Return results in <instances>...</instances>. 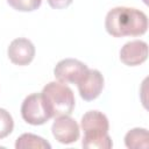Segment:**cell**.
Segmentation results:
<instances>
[{"mask_svg":"<svg viewBox=\"0 0 149 149\" xmlns=\"http://www.w3.org/2000/svg\"><path fill=\"white\" fill-rule=\"evenodd\" d=\"M125 144L129 149H147L149 147L148 130L146 128H133L125 136Z\"/></svg>","mask_w":149,"mask_h":149,"instance_id":"30bf717a","label":"cell"},{"mask_svg":"<svg viewBox=\"0 0 149 149\" xmlns=\"http://www.w3.org/2000/svg\"><path fill=\"white\" fill-rule=\"evenodd\" d=\"M14 128V121L9 112L5 108H0V139L8 136Z\"/></svg>","mask_w":149,"mask_h":149,"instance_id":"7c38bea8","label":"cell"},{"mask_svg":"<svg viewBox=\"0 0 149 149\" xmlns=\"http://www.w3.org/2000/svg\"><path fill=\"white\" fill-rule=\"evenodd\" d=\"M41 93L51 118L70 115L72 113L76 102L74 95L72 90L65 84L50 81L43 87Z\"/></svg>","mask_w":149,"mask_h":149,"instance_id":"3957f363","label":"cell"},{"mask_svg":"<svg viewBox=\"0 0 149 149\" xmlns=\"http://www.w3.org/2000/svg\"><path fill=\"white\" fill-rule=\"evenodd\" d=\"M84 130L83 147L90 149H108L113 147V142L108 135L109 123L107 116L99 111L86 112L80 121Z\"/></svg>","mask_w":149,"mask_h":149,"instance_id":"7a4b0ae2","label":"cell"},{"mask_svg":"<svg viewBox=\"0 0 149 149\" xmlns=\"http://www.w3.org/2000/svg\"><path fill=\"white\" fill-rule=\"evenodd\" d=\"M7 2L10 7H13L16 10L31 12L41 6L42 0H7Z\"/></svg>","mask_w":149,"mask_h":149,"instance_id":"4fadbf2b","label":"cell"},{"mask_svg":"<svg viewBox=\"0 0 149 149\" xmlns=\"http://www.w3.org/2000/svg\"><path fill=\"white\" fill-rule=\"evenodd\" d=\"M48 3L55 8V9H62V8H66L68 6L71 5L72 0H47Z\"/></svg>","mask_w":149,"mask_h":149,"instance_id":"5bb4252c","label":"cell"},{"mask_svg":"<svg viewBox=\"0 0 149 149\" xmlns=\"http://www.w3.org/2000/svg\"><path fill=\"white\" fill-rule=\"evenodd\" d=\"M7 54L12 63L16 65H28L34 59L35 47L28 38L20 37L10 42Z\"/></svg>","mask_w":149,"mask_h":149,"instance_id":"ba28073f","label":"cell"},{"mask_svg":"<svg viewBox=\"0 0 149 149\" xmlns=\"http://www.w3.org/2000/svg\"><path fill=\"white\" fill-rule=\"evenodd\" d=\"M105 28L114 37L140 36L148 29V17L136 8L115 7L107 13Z\"/></svg>","mask_w":149,"mask_h":149,"instance_id":"6da1fadb","label":"cell"},{"mask_svg":"<svg viewBox=\"0 0 149 149\" xmlns=\"http://www.w3.org/2000/svg\"><path fill=\"white\" fill-rule=\"evenodd\" d=\"M148 58V44L144 41L135 40L127 42L120 50V59L128 66L140 65Z\"/></svg>","mask_w":149,"mask_h":149,"instance_id":"9c48e42d","label":"cell"},{"mask_svg":"<svg viewBox=\"0 0 149 149\" xmlns=\"http://www.w3.org/2000/svg\"><path fill=\"white\" fill-rule=\"evenodd\" d=\"M87 70V65L83 62L73 58H65L56 64L54 74L62 84H77Z\"/></svg>","mask_w":149,"mask_h":149,"instance_id":"5b68a950","label":"cell"},{"mask_svg":"<svg viewBox=\"0 0 149 149\" xmlns=\"http://www.w3.org/2000/svg\"><path fill=\"white\" fill-rule=\"evenodd\" d=\"M51 132L54 137L64 144L73 143L79 139V126L69 115L57 116L52 123Z\"/></svg>","mask_w":149,"mask_h":149,"instance_id":"52a82bcc","label":"cell"},{"mask_svg":"<svg viewBox=\"0 0 149 149\" xmlns=\"http://www.w3.org/2000/svg\"><path fill=\"white\" fill-rule=\"evenodd\" d=\"M16 149H50L51 146L43 137L35 134L26 133L17 137L15 142Z\"/></svg>","mask_w":149,"mask_h":149,"instance_id":"8fae6325","label":"cell"},{"mask_svg":"<svg viewBox=\"0 0 149 149\" xmlns=\"http://www.w3.org/2000/svg\"><path fill=\"white\" fill-rule=\"evenodd\" d=\"M77 86L79 94L84 100H94L100 95L104 88V77L100 71L88 69L81 79L77 83Z\"/></svg>","mask_w":149,"mask_h":149,"instance_id":"8992f818","label":"cell"},{"mask_svg":"<svg viewBox=\"0 0 149 149\" xmlns=\"http://www.w3.org/2000/svg\"><path fill=\"white\" fill-rule=\"evenodd\" d=\"M21 115L27 123L34 126L43 125L51 119V115L44 104L42 93H33L23 100L21 106Z\"/></svg>","mask_w":149,"mask_h":149,"instance_id":"277c9868","label":"cell"}]
</instances>
